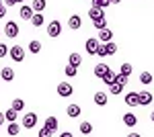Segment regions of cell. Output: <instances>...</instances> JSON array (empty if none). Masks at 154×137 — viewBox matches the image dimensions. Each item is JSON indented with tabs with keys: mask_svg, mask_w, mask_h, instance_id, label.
<instances>
[{
	"mask_svg": "<svg viewBox=\"0 0 154 137\" xmlns=\"http://www.w3.org/2000/svg\"><path fill=\"white\" fill-rule=\"evenodd\" d=\"M115 53H117V45H115V41H109V43H101V41H99V49H97V55H99V57L115 55Z\"/></svg>",
	"mask_w": 154,
	"mask_h": 137,
	"instance_id": "cell-1",
	"label": "cell"
},
{
	"mask_svg": "<svg viewBox=\"0 0 154 137\" xmlns=\"http://www.w3.org/2000/svg\"><path fill=\"white\" fill-rule=\"evenodd\" d=\"M2 33L6 35L8 39H17V35L21 33V29H19V25L14 23V21H8V23L4 25V31Z\"/></svg>",
	"mask_w": 154,
	"mask_h": 137,
	"instance_id": "cell-2",
	"label": "cell"
},
{
	"mask_svg": "<svg viewBox=\"0 0 154 137\" xmlns=\"http://www.w3.org/2000/svg\"><path fill=\"white\" fill-rule=\"evenodd\" d=\"M8 55H11L12 61H17V64H21L25 59V49L21 45H12L11 49H8Z\"/></svg>",
	"mask_w": 154,
	"mask_h": 137,
	"instance_id": "cell-3",
	"label": "cell"
},
{
	"mask_svg": "<svg viewBox=\"0 0 154 137\" xmlns=\"http://www.w3.org/2000/svg\"><path fill=\"white\" fill-rule=\"evenodd\" d=\"M72 92H74V88H72L70 82H60L58 84V96L68 98V96H72Z\"/></svg>",
	"mask_w": 154,
	"mask_h": 137,
	"instance_id": "cell-4",
	"label": "cell"
},
{
	"mask_svg": "<svg viewBox=\"0 0 154 137\" xmlns=\"http://www.w3.org/2000/svg\"><path fill=\"white\" fill-rule=\"evenodd\" d=\"M84 49H86V53H88V55H97V49H99V39H95V37L86 39Z\"/></svg>",
	"mask_w": 154,
	"mask_h": 137,
	"instance_id": "cell-5",
	"label": "cell"
},
{
	"mask_svg": "<svg viewBox=\"0 0 154 137\" xmlns=\"http://www.w3.org/2000/svg\"><path fill=\"white\" fill-rule=\"evenodd\" d=\"M60 33H62V23L60 21H51L48 25V35L49 37H60Z\"/></svg>",
	"mask_w": 154,
	"mask_h": 137,
	"instance_id": "cell-6",
	"label": "cell"
},
{
	"mask_svg": "<svg viewBox=\"0 0 154 137\" xmlns=\"http://www.w3.org/2000/svg\"><path fill=\"white\" fill-rule=\"evenodd\" d=\"M37 125V115L35 113H27L23 117V127L25 129H33Z\"/></svg>",
	"mask_w": 154,
	"mask_h": 137,
	"instance_id": "cell-7",
	"label": "cell"
},
{
	"mask_svg": "<svg viewBox=\"0 0 154 137\" xmlns=\"http://www.w3.org/2000/svg\"><path fill=\"white\" fill-rule=\"evenodd\" d=\"M154 96L150 94V92H138V103H140V106H148V104H152Z\"/></svg>",
	"mask_w": 154,
	"mask_h": 137,
	"instance_id": "cell-8",
	"label": "cell"
},
{
	"mask_svg": "<svg viewBox=\"0 0 154 137\" xmlns=\"http://www.w3.org/2000/svg\"><path fill=\"white\" fill-rule=\"evenodd\" d=\"M82 27V19L78 16V14H72L70 19H68V29H72V31H78Z\"/></svg>",
	"mask_w": 154,
	"mask_h": 137,
	"instance_id": "cell-9",
	"label": "cell"
},
{
	"mask_svg": "<svg viewBox=\"0 0 154 137\" xmlns=\"http://www.w3.org/2000/svg\"><path fill=\"white\" fill-rule=\"evenodd\" d=\"M99 41H101V43H109V41H113V31H111V29H101V31H99Z\"/></svg>",
	"mask_w": 154,
	"mask_h": 137,
	"instance_id": "cell-10",
	"label": "cell"
},
{
	"mask_svg": "<svg viewBox=\"0 0 154 137\" xmlns=\"http://www.w3.org/2000/svg\"><path fill=\"white\" fill-rule=\"evenodd\" d=\"M35 12H33V8L29 6V4H23L21 6V10H19V16L21 19H25V21H31V16H33Z\"/></svg>",
	"mask_w": 154,
	"mask_h": 137,
	"instance_id": "cell-11",
	"label": "cell"
},
{
	"mask_svg": "<svg viewBox=\"0 0 154 137\" xmlns=\"http://www.w3.org/2000/svg\"><path fill=\"white\" fill-rule=\"evenodd\" d=\"M80 113H82L80 104H68V106H66V115H68L70 119H76V117H78Z\"/></svg>",
	"mask_w": 154,
	"mask_h": 137,
	"instance_id": "cell-12",
	"label": "cell"
},
{
	"mask_svg": "<svg viewBox=\"0 0 154 137\" xmlns=\"http://www.w3.org/2000/svg\"><path fill=\"white\" fill-rule=\"evenodd\" d=\"M0 78H2L4 82H12V80H14V70L8 68V66L2 68V70H0Z\"/></svg>",
	"mask_w": 154,
	"mask_h": 137,
	"instance_id": "cell-13",
	"label": "cell"
},
{
	"mask_svg": "<svg viewBox=\"0 0 154 137\" xmlns=\"http://www.w3.org/2000/svg\"><path fill=\"white\" fill-rule=\"evenodd\" d=\"M125 104L128 106H140V103H138V92H128L125 94Z\"/></svg>",
	"mask_w": 154,
	"mask_h": 137,
	"instance_id": "cell-14",
	"label": "cell"
},
{
	"mask_svg": "<svg viewBox=\"0 0 154 137\" xmlns=\"http://www.w3.org/2000/svg\"><path fill=\"white\" fill-rule=\"evenodd\" d=\"M123 125H125V127H130V129H131V127H136V125H138V117H136L134 113L123 115Z\"/></svg>",
	"mask_w": 154,
	"mask_h": 137,
	"instance_id": "cell-15",
	"label": "cell"
},
{
	"mask_svg": "<svg viewBox=\"0 0 154 137\" xmlns=\"http://www.w3.org/2000/svg\"><path fill=\"white\" fill-rule=\"evenodd\" d=\"M109 70H111V68H109L107 64H97V66H95V70H93V72H95V76H97V78L101 80V78H103V76H105V74H107V72H109Z\"/></svg>",
	"mask_w": 154,
	"mask_h": 137,
	"instance_id": "cell-16",
	"label": "cell"
},
{
	"mask_svg": "<svg viewBox=\"0 0 154 137\" xmlns=\"http://www.w3.org/2000/svg\"><path fill=\"white\" fill-rule=\"evenodd\" d=\"M45 6H48L45 0H33V4H31L33 12H43V10H45Z\"/></svg>",
	"mask_w": 154,
	"mask_h": 137,
	"instance_id": "cell-17",
	"label": "cell"
},
{
	"mask_svg": "<svg viewBox=\"0 0 154 137\" xmlns=\"http://www.w3.org/2000/svg\"><path fill=\"white\" fill-rule=\"evenodd\" d=\"M31 23H33V27H43V23H45V16H43L41 12H35V14L31 16Z\"/></svg>",
	"mask_w": 154,
	"mask_h": 137,
	"instance_id": "cell-18",
	"label": "cell"
},
{
	"mask_svg": "<svg viewBox=\"0 0 154 137\" xmlns=\"http://www.w3.org/2000/svg\"><path fill=\"white\" fill-rule=\"evenodd\" d=\"M43 127H48L49 131H56V129H58V119H56L54 115H49L48 119H45V125Z\"/></svg>",
	"mask_w": 154,
	"mask_h": 137,
	"instance_id": "cell-19",
	"label": "cell"
},
{
	"mask_svg": "<svg viewBox=\"0 0 154 137\" xmlns=\"http://www.w3.org/2000/svg\"><path fill=\"white\" fill-rule=\"evenodd\" d=\"M107 94L105 92H95V104H99V106H105L107 104Z\"/></svg>",
	"mask_w": 154,
	"mask_h": 137,
	"instance_id": "cell-20",
	"label": "cell"
},
{
	"mask_svg": "<svg viewBox=\"0 0 154 137\" xmlns=\"http://www.w3.org/2000/svg\"><path fill=\"white\" fill-rule=\"evenodd\" d=\"M88 16H91V21H97V19H103L105 12H103V8H91L88 10Z\"/></svg>",
	"mask_w": 154,
	"mask_h": 137,
	"instance_id": "cell-21",
	"label": "cell"
},
{
	"mask_svg": "<svg viewBox=\"0 0 154 137\" xmlns=\"http://www.w3.org/2000/svg\"><path fill=\"white\" fill-rule=\"evenodd\" d=\"M29 51H31L33 55H37V53L41 51V41H37V39H31V43H29Z\"/></svg>",
	"mask_w": 154,
	"mask_h": 137,
	"instance_id": "cell-22",
	"label": "cell"
},
{
	"mask_svg": "<svg viewBox=\"0 0 154 137\" xmlns=\"http://www.w3.org/2000/svg\"><path fill=\"white\" fill-rule=\"evenodd\" d=\"M19 131H21V125H19L17 121H14V123H11V125H8V129H6V133H8L11 137H17V135H19Z\"/></svg>",
	"mask_w": 154,
	"mask_h": 137,
	"instance_id": "cell-23",
	"label": "cell"
},
{
	"mask_svg": "<svg viewBox=\"0 0 154 137\" xmlns=\"http://www.w3.org/2000/svg\"><path fill=\"white\" fill-rule=\"evenodd\" d=\"M68 64L78 68V66L82 64V57H80V53H70V57H68Z\"/></svg>",
	"mask_w": 154,
	"mask_h": 137,
	"instance_id": "cell-24",
	"label": "cell"
},
{
	"mask_svg": "<svg viewBox=\"0 0 154 137\" xmlns=\"http://www.w3.org/2000/svg\"><path fill=\"white\" fill-rule=\"evenodd\" d=\"M152 74H150V72H142V74H140V84H144V86H148V84H152Z\"/></svg>",
	"mask_w": 154,
	"mask_h": 137,
	"instance_id": "cell-25",
	"label": "cell"
},
{
	"mask_svg": "<svg viewBox=\"0 0 154 137\" xmlns=\"http://www.w3.org/2000/svg\"><path fill=\"white\" fill-rule=\"evenodd\" d=\"M78 131H80L82 135H88V133H93V125H91L88 121H82L80 127H78Z\"/></svg>",
	"mask_w": 154,
	"mask_h": 137,
	"instance_id": "cell-26",
	"label": "cell"
},
{
	"mask_svg": "<svg viewBox=\"0 0 154 137\" xmlns=\"http://www.w3.org/2000/svg\"><path fill=\"white\" fill-rule=\"evenodd\" d=\"M11 109H14L17 113H21V111L25 109V100H23V98H14L12 104H11Z\"/></svg>",
	"mask_w": 154,
	"mask_h": 137,
	"instance_id": "cell-27",
	"label": "cell"
},
{
	"mask_svg": "<svg viewBox=\"0 0 154 137\" xmlns=\"http://www.w3.org/2000/svg\"><path fill=\"white\" fill-rule=\"evenodd\" d=\"M17 111H14V109H8V111H4V119H6V121H8V123H14V121H17Z\"/></svg>",
	"mask_w": 154,
	"mask_h": 137,
	"instance_id": "cell-28",
	"label": "cell"
},
{
	"mask_svg": "<svg viewBox=\"0 0 154 137\" xmlns=\"http://www.w3.org/2000/svg\"><path fill=\"white\" fill-rule=\"evenodd\" d=\"M64 74H66L68 78H74V76L78 74V68H76V66H70V64H68V66L64 68Z\"/></svg>",
	"mask_w": 154,
	"mask_h": 137,
	"instance_id": "cell-29",
	"label": "cell"
},
{
	"mask_svg": "<svg viewBox=\"0 0 154 137\" xmlns=\"http://www.w3.org/2000/svg\"><path fill=\"white\" fill-rule=\"evenodd\" d=\"M101 80L105 82L107 86H111V84H113V80H115V72H111V70H109V72H107V74L103 76V78H101Z\"/></svg>",
	"mask_w": 154,
	"mask_h": 137,
	"instance_id": "cell-30",
	"label": "cell"
},
{
	"mask_svg": "<svg viewBox=\"0 0 154 137\" xmlns=\"http://www.w3.org/2000/svg\"><path fill=\"white\" fill-rule=\"evenodd\" d=\"M131 72H134V66H131V64H121V72H119V74H123V76L130 78Z\"/></svg>",
	"mask_w": 154,
	"mask_h": 137,
	"instance_id": "cell-31",
	"label": "cell"
},
{
	"mask_svg": "<svg viewBox=\"0 0 154 137\" xmlns=\"http://www.w3.org/2000/svg\"><path fill=\"white\" fill-rule=\"evenodd\" d=\"M109 92H111L113 96H117V94H121V92H123V86H121V84H115V82H113V84L109 86Z\"/></svg>",
	"mask_w": 154,
	"mask_h": 137,
	"instance_id": "cell-32",
	"label": "cell"
},
{
	"mask_svg": "<svg viewBox=\"0 0 154 137\" xmlns=\"http://www.w3.org/2000/svg\"><path fill=\"white\" fill-rule=\"evenodd\" d=\"M111 0H93V8H107Z\"/></svg>",
	"mask_w": 154,
	"mask_h": 137,
	"instance_id": "cell-33",
	"label": "cell"
},
{
	"mask_svg": "<svg viewBox=\"0 0 154 137\" xmlns=\"http://www.w3.org/2000/svg\"><path fill=\"white\" fill-rule=\"evenodd\" d=\"M93 25H95L97 31H101V29H105V27H107V19H105V16H103V19H97V21H93Z\"/></svg>",
	"mask_w": 154,
	"mask_h": 137,
	"instance_id": "cell-34",
	"label": "cell"
},
{
	"mask_svg": "<svg viewBox=\"0 0 154 137\" xmlns=\"http://www.w3.org/2000/svg\"><path fill=\"white\" fill-rule=\"evenodd\" d=\"M115 84H121V86H125L128 84V76H123V74H115Z\"/></svg>",
	"mask_w": 154,
	"mask_h": 137,
	"instance_id": "cell-35",
	"label": "cell"
},
{
	"mask_svg": "<svg viewBox=\"0 0 154 137\" xmlns=\"http://www.w3.org/2000/svg\"><path fill=\"white\" fill-rule=\"evenodd\" d=\"M54 135V131H49L48 127H41V129H39V137H51Z\"/></svg>",
	"mask_w": 154,
	"mask_h": 137,
	"instance_id": "cell-36",
	"label": "cell"
},
{
	"mask_svg": "<svg viewBox=\"0 0 154 137\" xmlns=\"http://www.w3.org/2000/svg\"><path fill=\"white\" fill-rule=\"evenodd\" d=\"M8 49H11V47H6L4 43H0V59H2V57H6V55H8Z\"/></svg>",
	"mask_w": 154,
	"mask_h": 137,
	"instance_id": "cell-37",
	"label": "cell"
},
{
	"mask_svg": "<svg viewBox=\"0 0 154 137\" xmlns=\"http://www.w3.org/2000/svg\"><path fill=\"white\" fill-rule=\"evenodd\" d=\"M19 4V0H4V6L8 8V6H17Z\"/></svg>",
	"mask_w": 154,
	"mask_h": 137,
	"instance_id": "cell-38",
	"label": "cell"
},
{
	"mask_svg": "<svg viewBox=\"0 0 154 137\" xmlns=\"http://www.w3.org/2000/svg\"><path fill=\"white\" fill-rule=\"evenodd\" d=\"M6 16V6H4V2L0 4V19H4Z\"/></svg>",
	"mask_w": 154,
	"mask_h": 137,
	"instance_id": "cell-39",
	"label": "cell"
},
{
	"mask_svg": "<svg viewBox=\"0 0 154 137\" xmlns=\"http://www.w3.org/2000/svg\"><path fill=\"white\" fill-rule=\"evenodd\" d=\"M60 137H74V135H72L70 131H64V133H60Z\"/></svg>",
	"mask_w": 154,
	"mask_h": 137,
	"instance_id": "cell-40",
	"label": "cell"
},
{
	"mask_svg": "<svg viewBox=\"0 0 154 137\" xmlns=\"http://www.w3.org/2000/svg\"><path fill=\"white\" fill-rule=\"evenodd\" d=\"M4 121H6V119H4V113H0V127L4 125Z\"/></svg>",
	"mask_w": 154,
	"mask_h": 137,
	"instance_id": "cell-41",
	"label": "cell"
},
{
	"mask_svg": "<svg viewBox=\"0 0 154 137\" xmlns=\"http://www.w3.org/2000/svg\"><path fill=\"white\" fill-rule=\"evenodd\" d=\"M125 137H142V135H140V133H128Z\"/></svg>",
	"mask_w": 154,
	"mask_h": 137,
	"instance_id": "cell-42",
	"label": "cell"
},
{
	"mask_svg": "<svg viewBox=\"0 0 154 137\" xmlns=\"http://www.w3.org/2000/svg\"><path fill=\"white\" fill-rule=\"evenodd\" d=\"M119 2H121V0H111V4H119Z\"/></svg>",
	"mask_w": 154,
	"mask_h": 137,
	"instance_id": "cell-43",
	"label": "cell"
},
{
	"mask_svg": "<svg viewBox=\"0 0 154 137\" xmlns=\"http://www.w3.org/2000/svg\"><path fill=\"white\" fill-rule=\"evenodd\" d=\"M150 121H152V123H154V111H152V115H150Z\"/></svg>",
	"mask_w": 154,
	"mask_h": 137,
	"instance_id": "cell-44",
	"label": "cell"
},
{
	"mask_svg": "<svg viewBox=\"0 0 154 137\" xmlns=\"http://www.w3.org/2000/svg\"><path fill=\"white\" fill-rule=\"evenodd\" d=\"M19 2H25V0H19Z\"/></svg>",
	"mask_w": 154,
	"mask_h": 137,
	"instance_id": "cell-45",
	"label": "cell"
}]
</instances>
